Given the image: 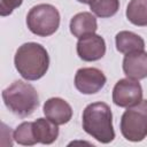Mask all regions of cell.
<instances>
[{
	"label": "cell",
	"mask_w": 147,
	"mask_h": 147,
	"mask_svg": "<svg viewBox=\"0 0 147 147\" xmlns=\"http://www.w3.org/2000/svg\"><path fill=\"white\" fill-rule=\"evenodd\" d=\"M90 8L98 17H111L119 9V0H93L90 3Z\"/></svg>",
	"instance_id": "obj_15"
},
{
	"label": "cell",
	"mask_w": 147,
	"mask_h": 147,
	"mask_svg": "<svg viewBox=\"0 0 147 147\" xmlns=\"http://www.w3.org/2000/svg\"><path fill=\"white\" fill-rule=\"evenodd\" d=\"M126 18L137 26H147V0H131L126 7Z\"/></svg>",
	"instance_id": "obj_14"
},
{
	"label": "cell",
	"mask_w": 147,
	"mask_h": 147,
	"mask_svg": "<svg viewBox=\"0 0 147 147\" xmlns=\"http://www.w3.org/2000/svg\"><path fill=\"white\" fill-rule=\"evenodd\" d=\"M14 64L24 79L38 80L48 70L49 56L46 48L40 44L25 42L17 48Z\"/></svg>",
	"instance_id": "obj_1"
},
{
	"label": "cell",
	"mask_w": 147,
	"mask_h": 147,
	"mask_svg": "<svg viewBox=\"0 0 147 147\" xmlns=\"http://www.w3.org/2000/svg\"><path fill=\"white\" fill-rule=\"evenodd\" d=\"M34 138L38 142L44 145L53 144L59 137V127L57 124L46 118H38L32 122Z\"/></svg>",
	"instance_id": "obj_12"
},
{
	"label": "cell",
	"mask_w": 147,
	"mask_h": 147,
	"mask_svg": "<svg viewBox=\"0 0 147 147\" xmlns=\"http://www.w3.org/2000/svg\"><path fill=\"white\" fill-rule=\"evenodd\" d=\"M29 30L39 37H48L56 32L60 26V13L49 3L33 6L26 15Z\"/></svg>",
	"instance_id": "obj_4"
},
{
	"label": "cell",
	"mask_w": 147,
	"mask_h": 147,
	"mask_svg": "<svg viewBox=\"0 0 147 147\" xmlns=\"http://www.w3.org/2000/svg\"><path fill=\"white\" fill-rule=\"evenodd\" d=\"M23 0H0V15L2 17L10 15L14 9L22 5Z\"/></svg>",
	"instance_id": "obj_17"
},
{
	"label": "cell",
	"mask_w": 147,
	"mask_h": 147,
	"mask_svg": "<svg viewBox=\"0 0 147 147\" xmlns=\"http://www.w3.org/2000/svg\"><path fill=\"white\" fill-rule=\"evenodd\" d=\"M123 71L127 78L140 80L147 77V52L137 51L125 54L123 59Z\"/></svg>",
	"instance_id": "obj_9"
},
{
	"label": "cell",
	"mask_w": 147,
	"mask_h": 147,
	"mask_svg": "<svg viewBox=\"0 0 147 147\" xmlns=\"http://www.w3.org/2000/svg\"><path fill=\"white\" fill-rule=\"evenodd\" d=\"M14 140L23 146H33L38 141L34 138L33 133V127H32V122H23L21 123L14 131L13 133Z\"/></svg>",
	"instance_id": "obj_16"
},
{
	"label": "cell",
	"mask_w": 147,
	"mask_h": 147,
	"mask_svg": "<svg viewBox=\"0 0 147 147\" xmlns=\"http://www.w3.org/2000/svg\"><path fill=\"white\" fill-rule=\"evenodd\" d=\"M116 48L122 54H129L137 51H144L145 41L144 39L131 31H119L115 37Z\"/></svg>",
	"instance_id": "obj_13"
},
{
	"label": "cell",
	"mask_w": 147,
	"mask_h": 147,
	"mask_svg": "<svg viewBox=\"0 0 147 147\" xmlns=\"http://www.w3.org/2000/svg\"><path fill=\"white\" fill-rule=\"evenodd\" d=\"M45 116L57 125L68 123L72 117L71 106L61 98H49L42 107Z\"/></svg>",
	"instance_id": "obj_10"
},
{
	"label": "cell",
	"mask_w": 147,
	"mask_h": 147,
	"mask_svg": "<svg viewBox=\"0 0 147 147\" xmlns=\"http://www.w3.org/2000/svg\"><path fill=\"white\" fill-rule=\"evenodd\" d=\"M77 54L83 61L86 62L98 61L102 59L106 54L105 39L95 33L79 38L77 42Z\"/></svg>",
	"instance_id": "obj_8"
},
{
	"label": "cell",
	"mask_w": 147,
	"mask_h": 147,
	"mask_svg": "<svg viewBox=\"0 0 147 147\" xmlns=\"http://www.w3.org/2000/svg\"><path fill=\"white\" fill-rule=\"evenodd\" d=\"M6 107L16 116L28 117L39 106V95L36 88L23 80H15L2 91Z\"/></svg>",
	"instance_id": "obj_3"
},
{
	"label": "cell",
	"mask_w": 147,
	"mask_h": 147,
	"mask_svg": "<svg viewBox=\"0 0 147 147\" xmlns=\"http://www.w3.org/2000/svg\"><path fill=\"white\" fill-rule=\"evenodd\" d=\"M96 29V18L92 13L88 11L78 13L70 21V32L78 39L95 33Z\"/></svg>",
	"instance_id": "obj_11"
},
{
	"label": "cell",
	"mask_w": 147,
	"mask_h": 147,
	"mask_svg": "<svg viewBox=\"0 0 147 147\" xmlns=\"http://www.w3.org/2000/svg\"><path fill=\"white\" fill-rule=\"evenodd\" d=\"M78 2H82V3H86V5H90L93 0H77Z\"/></svg>",
	"instance_id": "obj_18"
},
{
	"label": "cell",
	"mask_w": 147,
	"mask_h": 147,
	"mask_svg": "<svg viewBox=\"0 0 147 147\" xmlns=\"http://www.w3.org/2000/svg\"><path fill=\"white\" fill-rule=\"evenodd\" d=\"M106 82L105 74L98 68H80L75 75V86L83 94L98 93Z\"/></svg>",
	"instance_id": "obj_7"
},
{
	"label": "cell",
	"mask_w": 147,
	"mask_h": 147,
	"mask_svg": "<svg viewBox=\"0 0 147 147\" xmlns=\"http://www.w3.org/2000/svg\"><path fill=\"white\" fill-rule=\"evenodd\" d=\"M82 124L84 131L101 144H109L115 138L111 109L105 102H93L86 106Z\"/></svg>",
	"instance_id": "obj_2"
},
{
	"label": "cell",
	"mask_w": 147,
	"mask_h": 147,
	"mask_svg": "<svg viewBox=\"0 0 147 147\" xmlns=\"http://www.w3.org/2000/svg\"><path fill=\"white\" fill-rule=\"evenodd\" d=\"M122 136L133 142L144 140L147 137V100L127 107L121 117Z\"/></svg>",
	"instance_id": "obj_5"
},
{
	"label": "cell",
	"mask_w": 147,
	"mask_h": 147,
	"mask_svg": "<svg viewBox=\"0 0 147 147\" xmlns=\"http://www.w3.org/2000/svg\"><path fill=\"white\" fill-rule=\"evenodd\" d=\"M142 100V88L138 80L131 78L119 79L113 88V101L116 106L127 108Z\"/></svg>",
	"instance_id": "obj_6"
}]
</instances>
